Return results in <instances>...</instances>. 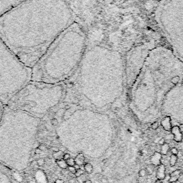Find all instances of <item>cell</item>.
Masks as SVG:
<instances>
[{
	"instance_id": "1",
	"label": "cell",
	"mask_w": 183,
	"mask_h": 183,
	"mask_svg": "<svg viewBox=\"0 0 183 183\" xmlns=\"http://www.w3.org/2000/svg\"><path fill=\"white\" fill-rule=\"evenodd\" d=\"M75 22L65 0H28L0 17V38L32 68L64 30Z\"/></svg>"
},
{
	"instance_id": "2",
	"label": "cell",
	"mask_w": 183,
	"mask_h": 183,
	"mask_svg": "<svg viewBox=\"0 0 183 183\" xmlns=\"http://www.w3.org/2000/svg\"><path fill=\"white\" fill-rule=\"evenodd\" d=\"M65 85L63 102L104 110L120 98L126 84L125 65L118 50L103 44L87 45L77 70Z\"/></svg>"
},
{
	"instance_id": "3",
	"label": "cell",
	"mask_w": 183,
	"mask_h": 183,
	"mask_svg": "<svg viewBox=\"0 0 183 183\" xmlns=\"http://www.w3.org/2000/svg\"><path fill=\"white\" fill-rule=\"evenodd\" d=\"M183 80V62L171 49L154 47L132 85L130 106L143 119L161 112L168 92Z\"/></svg>"
},
{
	"instance_id": "4",
	"label": "cell",
	"mask_w": 183,
	"mask_h": 183,
	"mask_svg": "<svg viewBox=\"0 0 183 183\" xmlns=\"http://www.w3.org/2000/svg\"><path fill=\"white\" fill-rule=\"evenodd\" d=\"M87 45L84 29L74 22L57 37L32 68L31 80L62 84L73 75Z\"/></svg>"
},
{
	"instance_id": "5",
	"label": "cell",
	"mask_w": 183,
	"mask_h": 183,
	"mask_svg": "<svg viewBox=\"0 0 183 183\" xmlns=\"http://www.w3.org/2000/svg\"><path fill=\"white\" fill-rule=\"evenodd\" d=\"M40 122L29 114L4 106L0 121V164L14 172L27 168Z\"/></svg>"
},
{
	"instance_id": "6",
	"label": "cell",
	"mask_w": 183,
	"mask_h": 183,
	"mask_svg": "<svg viewBox=\"0 0 183 183\" xmlns=\"http://www.w3.org/2000/svg\"><path fill=\"white\" fill-rule=\"evenodd\" d=\"M65 85L30 80L15 94L6 106L43 119L55 107L63 102Z\"/></svg>"
},
{
	"instance_id": "7",
	"label": "cell",
	"mask_w": 183,
	"mask_h": 183,
	"mask_svg": "<svg viewBox=\"0 0 183 183\" xmlns=\"http://www.w3.org/2000/svg\"><path fill=\"white\" fill-rule=\"evenodd\" d=\"M31 77L32 68L21 62L0 38V102L6 106Z\"/></svg>"
},
{
	"instance_id": "8",
	"label": "cell",
	"mask_w": 183,
	"mask_h": 183,
	"mask_svg": "<svg viewBox=\"0 0 183 183\" xmlns=\"http://www.w3.org/2000/svg\"><path fill=\"white\" fill-rule=\"evenodd\" d=\"M155 16L172 51L183 62V0H160Z\"/></svg>"
},
{
	"instance_id": "9",
	"label": "cell",
	"mask_w": 183,
	"mask_h": 183,
	"mask_svg": "<svg viewBox=\"0 0 183 183\" xmlns=\"http://www.w3.org/2000/svg\"><path fill=\"white\" fill-rule=\"evenodd\" d=\"M154 47L150 43H145L132 48L126 58V83L132 85L139 74L149 52Z\"/></svg>"
},
{
	"instance_id": "10",
	"label": "cell",
	"mask_w": 183,
	"mask_h": 183,
	"mask_svg": "<svg viewBox=\"0 0 183 183\" xmlns=\"http://www.w3.org/2000/svg\"><path fill=\"white\" fill-rule=\"evenodd\" d=\"M161 112L183 122V80L168 92L163 102Z\"/></svg>"
},
{
	"instance_id": "11",
	"label": "cell",
	"mask_w": 183,
	"mask_h": 183,
	"mask_svg": "<svg viewBox=\"0 0 183 183\" xmlns=\"http://www.w3.org/2000/svg\"><path fill=\"white\" fill-rule=\"evenodd\" d=\"M0 183H20L12 171L7 167L0 164Z\"/></svg>"
},
{
	"instance_id": "12",
	"label": "cell",
	"mask_w": 183,
	"mask_h": 183,
	"mask_svg": "<svg viewBox=\"0 0 183 183\" xmlns=\"http://www.w3.org/2000/svg\"><path fill=\"white\" fill-rule=\"evenodd\" d=\"M28 0H0V17Z\"/></svg>"
},
{
	"instance_id": "13",
	"label": "cell",
	"mask_w": 183,
	"mask_h": 183,
	"mask_svg": "<svg viewBox=\"0 0 183 183\" xmlns=\"http://www.w3.org/2000/svg\"><path fill=\"white\" fill-rule=\"evenodd\" d=\"M171 134L173 135V140L176 143H181L183 139L182 133L180 132L179 128V126H174L171 129Z\"/></svg>"
},
{
	"instance_id": "14",
	"label": "cell",
	"mask_w": 183,
	"mask_h": 183,
	"mask_svg": "<svg viewBox=\"0 0 183 183\" xmlns=\"http://www.w3.org/2000/svg\"><path fill=\"white\" fill-rule=\"evenodd\" d=\"M162 162V154L159 152H154L153 155L151 157L150 163L153 166H159Z\"/></svg>"
},
{
	"instance_id": "15",
	"label": "cell",
	"mask_w": 183,
	"mask_h": 183,
	"mask_svg": "<svg viewBox=\"0 0 183 183\" xmlns=\"http://www.w3.org/2000/svg\"><path fill=\"white\" fill-rule=\"evenodd\" d=\"M161 125L162 126L163 129L167 131H170L171 130L172 126L171 123V118H170L169 116H166L162 120L161 122Z\"/></svg>"
},
{
	"instance_id": "16",
	"label": "cell",
	"mask_w": 183,
	"mask_h": 183,
	"mask_svg": "<svg viewBox=\"0 0 183 183\" xmlns=\"http://www.w3.org/2000/svg\"><path fill=\"white\" fill-rule=\"evenodd\" d=\"M165 167L164 165L161 164L159 166H158V169L157 171V179H164L165 178Z\"/></svg>"
},
{
	"instance_id": "17",
	"label": "cell",
	"mask_w": 183,
	"mask_h": 183,
	"mask_svg": "<svg viewBox=\"0 0 183 183\" xmlns=\"http://www.w3.org/2000/svg\"><path fill=\"white\" fill-rule=\"evenodd\" d=\"M181 171L180 170H175L170 174V179L168 180V183H175L178 180L179 176H180Z\"/></svg>"
},
{
	"instance_id": "18",
	"label": "cell",
	"mask_w": 183,
	"mask_h": 183,
	"mask_svg": "<svg viewBox=\"0 0 183 183\" xmlns=\"http://www.w3.org/2000/svg\"><path fill=\"white\" fill-rule=\"evenodd\" d=\"M74 160H75V163L78 165H79V166H82V165H85V158L84 154L82 153H80L79 154H77V157H75V159H74Z\"/></svg>"
},
{
	"instance_id": "19",
	"label": "cell",
	"mask_w": 183,
	"mask_h": 183,
	"mask_svg": "<svg viewBox=\"0 0 183 183\" xmlns=\"http://www.w3.org/2000/svg\"><path fill=\"white\" fill-rule=\"evenodd\" d=\"M56 163L57 165L60 168L62 169V170H66V169L68 168V165H67L66 161L64 160L63 159H56Z\"/></svg>"
},
{
	"instance_id": "20",
	"label": "cell",
	"mask_w": 183,
	"mask_h": 183,
	"mask_svg": "<svg viewBox=\"0 0 183 183\" xmlns=\"http://www.w3.org/2000/svg\"><path fill=\"white\" fill-rule=\"evenodd\" d=\"M169 150H170V145L168 143H165L163 144L162 145H161V154L162 155H166L168 154Z\"/></svg>"
},
{
	"instance_id": "21",
	"label": "cell",
	"mask_w": 183,
	"mask_h": 183,
	"mask_svg": "<svg viewBox=\"0 0 183 183\" xmlns=\"http://www.w3.org/2000/svg\"><path fill=\"white\" fill-rule=\"evenodd\" d=\"M93 166L90 163H85L84 165V170L87 174H91L93 172Z\"/></svg>"
},
{
	"instance_id": "22",
	"label": "cell",
	"mask_w": 183,
	"mask_h": 183,
	"mask_svg": "<svg viewBox=\"0 0 183 183\" xmlns=\"http://www.w3.org/2000/svg\"><path fill=\"white\" fill-rule=\"evenodd\" d=\"M177 162V155L172 154L170 157V165L171 167L175 166Z\"/></svg>"
},
{
	"instance_id": "23",
	"label": "cell",
	"mask_w": 183,
	"mask_h": 183,
	"mask_svg": "<svg viewBox=\"0 0 183 183\" xmlns=\"http://www.w3.org/2000/svg\"><path fill=\"white\" fill-rule=\"evenodd\" d=\"M64 154L65 153H64L63 152H62L61 150H60L58 152H54L53 157H54L55 159H62Z\"/></svg>"
},
{
	"instance_id": "24",
	"label": "cell",
	"mask_w": 183,
	"mask_h": 183,
	"mask_svg": "<svg viewBox=\"0 0 183 183\" xmlns=\"http://www.w3.org/2000/svg\"><path fill=\"white\" fill-rule=\"evenodd\" d=\"M66 162H67V165H68V167H73V166H74V165L76 164L74 159V158H72V157H70V159L66 160Z\"/></svg>"
},
{
	"instance_id": "25",
	"label": "cell",
	"mask_w": 183,
	"mask_h": 183,
	"mask_svg": "<svg viewBox=\"0 0 183 183\" xmlns=\"http://www.w3.org/2000/svg\"><path fill=\"white\" fill-rule=\"evenodd\" d=\"M84 170H82L81 168L79 169H77V170H76V172L75 174H74V176H75L76 177H80L82 175H84Z\"/></svg>"
},
{
	"instance_id": "26",
	"label": "cell",
	"mask_w": 183,
	"mask_h": 183,
	"mask_svg": "<svg viewBox=\"0 0 183 183\" xmlns=\"http://www.w3.org/2000/svg\"><path fill=\"white\" fill-rule=\"evenodd\" d=\"M37 165L39 167H43L45 165V160L44 159H42V158H40L37 160Z\"/></svg>"
},
{
	"instance_id": "27",
	"label": "cell",
	"mask_w": 183,
	"mask_h": 183,
	"mask_svg": "<svg viewBox=\"0 0 183 183\" xmlns=\"http://www.w3.org/2000/svg\"><path fill=\"white\" fill-rule=\"evenodd\" d=\"M147 171L145 169H141L139 171V176L140 177H145L147 175Z\"/></svg>"
},
{
	"instance_id": "28",
	"label": "cell",
	"mask_w": 183,
	"mask_h": 183,
	"mask_svg": "<svg viewBox=\"0 0 183 183\" xmlns=\"http://www.w3.org/2000/svg\"><path fill=\"white\" fill-rule=\"evenodd\" d=\"M151 128L153 129V130H156V129H157L158 128H159V122H158L157 121L154 122L151 125Z\"/></svg>"
},
{
	"instance_id": "29",
	"label": "cell",
	"mask_w": 183,
	"mask_h": 183,
	"mask_svg": "<svg viewBox=\"0 0 183 183\" xmlns=\"http://www.w3.org/2000/svg\"><path fill=\"white\" fill-rule=\"evenodd\" d=\"M170 152H171L172 154H175V155H177L179 153V151L177 150V147H172L171 149H170Z\"/></svg>"
},
{
	"instance_id": "30",
	"label": "cell",
	"mask_w": 183,
	"mask_h": 183,
	"mask_svg": "<svg viewBox=\"0 0 183 183\" xmlns=\"http://www.w3.org/2000/svg\"><path fill=\"white\" fill-rule=\"evenodd\" d=\"M38 148L42 151V152H44L47 150V145L45 144H40V145L38 146Z\"/></svg>"
},
{
	"instance_id": "31",
	"label": "cell",
	"mask_w": 183,
	"mask_h": 183,
	"mask_svg": "<svg viewBox=\"0 0 183 183\" xmlns=\"http://www.w3.org/2000/svg\"><path fill=\"white\" fill-rule=\"evenodd\" d=\"M4 109V105L2 104V103L0 102V121H1V117H2Z\"/></svg>"
},
{
	"instance_id": "32",
	"label": "cell",
	"mask_w": 183,
	"mask_h": 183,
	"mask_svg": "<svg viewBox=\"0 0 183 183\" xmlns=\"http://www.w3.org/2000/svg\"><path fill=\"white\" fill-rule=\"evenodd\" d=\"M145 170H146L147 173L150 174H150H152V172H153V169L152 168V165H148V166L147 167Z\"/></svg>"
},
{
	"instance_id": "33",
	"label": "cell",
	"mask_w": 183,
	"mask_h": 183,
	"mask_svg": "<svg viewBox=\"0 0 183 183\" xmlns=\"http://www.w3.org/2000/svg\"><path fill=\"white\" fill-rule=\"evenodd\" d=\"M67 169H68V171L70 172H71V173H72V174H73V175H74V174H75L76 170H77L74 166L73 167H68V168H67Z\"/></svg>"
},
{
	"instance_id": "34",
	"label": "cell",
	"mask_w": 183,
	"mask_h": 183,
	"mask_svg": "<svg viewBox=\"0 0 183 183\" xmlns=\"http://www.w3.org/2000/svg\"><path fill=\"white\" fill-rule=\"evenodd\" d=\"M70 157H71L70 154H69V153H65V154H64V155H63L62 159H64V160L66 161V160H67V159H70Z\"/></svg>"
},
{
	"instance_id": "35",
	"label": "cell",
	"mask_w": 183,
	"mask_h": 183,
	"mask_svg": "<svg viewBox=\"0 0 183 183\" xmlns=\"http://www.w3.org/2000/svg\"><path fill=\"white\" fill-rule=\"evenodd\" d=\"M51 150L53 152H58L59 151H60V148H59L58 147H56V146H52L51 147Z\"/></svg>"
},
{
	"instance_id": "36",
	"label": "cell",
	"mask_w": 183,
	"mask_h": 183,
	"mask_svg": "<svg viewBox=\"0 0 183 183\" xmlns=\"http://www.w3.org/2000/svg\"><path fill=\"white\" fill-rule=\"evenodd\" d=\"M165 138H161L160 140H159V142H158V144H159V145H162L163 144H165V143H166V142H165Z\"/></svg>"
},
{
	"instance_id": "37",
	"label": "cell",
	"mask_w": 183,
	"mask_h": 183,
	"mask_svg": "<svg viewBox=\"0 0 183 183\" xmlns=\"http://www.w3.org/2000/svg\"><path fill=\"white\" fill-rule=\"evenodd\" d=\"M101 182H102V183H109V181H108V179L106 177H102L101 179Z\"/></svg>"
},
{
	"instance_id": "38",
	"label": "cell",
	"mask_w": 183,
	"mask_h": 183,
	"mask_svg": "<svg viewBox=\"0 0 183 183\" xmlns=\"http://www.w3.org/2000/svg\"><path fill=\"white\" fill-rule=\"evenodd\" d=\"M35 154H40L41 153H42V151H41L40 149L37 147V148L35 149Z\"/></svg>"
},
{
	"instance_id": "39",
	"label": "cell",
	"mask_w": 183,
	"mask_h": 183,
	"mask_svg": "<svg viewBox=\"0 0 183 183\" xmlns=\"http://www.w3.org/2000/svg\"><path fill=\"white\" fill-rule=\"evenodd\" d=\"M29 165L31 167H35V165H37V160H33V161H32L31 162L29 163Z\"/></svg>"
},
{
	"instance_id": "40",
	"label": "cell",
	"mask_w": 183,
	"mask_h": 183,
	"mask_svg": "<svg viewBox=\"0 0 183 183\" xmlns=\"http://www.w3.org/2000/svg\"><path fill=\"white\" fill-rule=\"evenodd\" d=\"M173 137H174L173 135H172V134H171L170 135H167L166 138H165V140H166V139L167 140H172V139H173Z\"/></svg>"
},
{
	"instance_id": "41",
	"label": "cell",
	"mask_w": 183,
	"mask_h": 183,
	"mask_svg": "<svg viewBox=\"0 0 183 183\" xmlns=\"http://www.w3.org/2000/svg\"><path fill=\"white\" fill-rule=\"evenodd\" d=\"M54 183H65V182L62 180V179H57L55 180Z\"/></svg>"
},
{
	"instance_id": "42",
	"label": "cell",
	"mask_w": 183,
	"mask_h": 183,
	"mask_svg": "<svg viewBox=\"0 0 183 183\" xmlns=\"http://www.w3.org/2000/svg\"><path fill=\"white\" fill-rule=\"evenodd\" d=\"M69 182H70V183H77V180H76V179L74 178H72L70 181H69Z\"/></svg>"
},
{
	"instance_id": "43",
	"label": "cell",
	"mask_w": 183,
	"mask_h": 183,
	"mask_svg": "<svg viewBox=\"0 0 183 183\" xmlns=\"http://www.w3.org/2000/svg\"><path fill=\"white\" fill-rule=\"evenodd\" d=\"M35 154H35V149H33V150L31 151V157H34V156H35Z\"/></svg>"
},
{
	"instance_id": "44",
	"label": "cell",
	"mask_w": 183,
	"mask_h": 183,
	"mask_svg": "<svg viewBox=\"0 0 183 183\" xmlns=\"http://www.w3.org/2000/svg\"><path fill=\"white\" fill-rule=\"evenodd\" d=\"M179 130H180L181 132H183V124H181L179 126Z\"/></svg>"
},
{
	"instance_id": "45",
	"label": "cell",
	"mask_w": 183,
	"mask_h": 183,
	"mask_svg": "<svg viewBox=\"0 0 183 183\" xmlns=\"http://www.w3.org/2000/svg\"><path fill=\"white\" fill-rule=\"evenodd\" d=\"M45 145H51V141H50V140H47V141L45 142Z\"/></svg>"
},
{
	"instance_id": "46",
	"label": "cell",
	"mask_w": 183,
	"mask_h": 183,
	"mask_svg": "<svg viewBox=\"0 0 183 183\" xmlns=\"http://www.w3.org/2000/svg\"><path fill=\"white\" fill-rule=\"evenodd\" d=\"M83 183H92V181L90 180V179H87L85 182H83Z\"/></svg>"
},
{
	"instance_id": "47",
	"label": "cell",
	"mask_w": 183,
	"mask_h": 183,
	"mask_svg": "<svg viewBox=\"0 0 183 183\" xmlns=\"http://www.w3.org/2000/svg\"><path fill=\"white\" fill-rule=\"evenodd\" d=\"M139 155L140 156H143V151H140V152H139Z\"/></svg>"
},
{
	"instance_id": "48",
	"label": "cell",
	"mask_w": 183,
	"mask_h": 183,
	"mask_svg": "<svg viewBox=\"0 0 183 183\" xmlns=\"http://www.w3.org/2000/svg\"><path fill=\"white\" fill-rule=\"evenodd\" d=\"M65 1H67V2H68V3H69V4H70V3H71V2H72V1H73V0H65Z\"/></svg>"
},
{
	"instance_id": "49",
	"label": "cell",
	"mask_w": 183,
	"mask_h": 183,
	"mask_svg": "<svg viewBox=\"0 0 183 183\" xmlns=\"http://www.w3.org/2000/svg\"><path fill=\"white\" fill-rule=\"evenodd\" d=\"M155 183H161V180L160 179H157V180L155 182Z\"/></svg>"
},
{
	"instance_id": "50",
	"label": "cell",
	"mask_w": 183,
	"mask_h": 183,
	"mask_svg": "<svg viewBox=\"0 0 183 183\" xmlns=\"http://www.w3.org/2000/svg\"><path fill=\"white\" fill-rule=\"evenodd\" d=\"M175 183H181V182H179V181H178V180H177V182H175Z\"/></svg>"
},
{
	"instance_id": "51",
	"label": "cell",
	"mask_w": 183,
	"mask_h": 183,
	"mask_svg": "<svg viewBox=\"0 0 183 183\" xmlns=\"http://www.w3.org/2000/svg\"><path fill=\"white\" fill-rule=\"evenodd\" d=\"M182 174H183V170H182Z\"/></svg>"
},
{
	"instance_id": "52",
	"label": "cell",
	"mask_w": 183,
	"mask_h": 183,
	"mask_svg": "<svg viewBox=\"0 0 183 183\" xmlns=\"http://www.w3.org/2000/svg\"><path fill=\"white\" fill-rule=\"evenodd\" d=\"M159 1H160V0H159Z\"/></svg>"
},
{
	"instance_id": "53",
	"label": "cell",
	"mask_w": 183,
	"mask_h": 183,
	"mask_svg": "<svg viewBox=\"0 0 183 183\" xmlns=\"http://www.w3.org/2000/svg\"><path fill=\"white\" fill-rule=\"evenodd\" d=\"M139 183H140V182H139Z\"/></svg>"
}]
</instances>
